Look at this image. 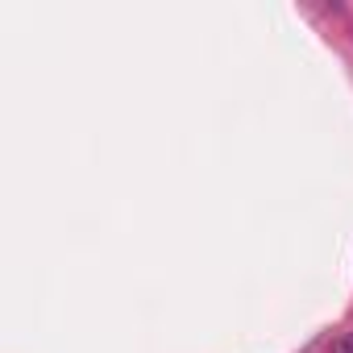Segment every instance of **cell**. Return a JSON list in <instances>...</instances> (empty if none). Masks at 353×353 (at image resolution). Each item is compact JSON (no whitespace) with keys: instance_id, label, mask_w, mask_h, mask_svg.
I'll use <instances>...</instances> for the list:
<instances>
[{"instance_id":"6da1fadb","label":"cell","mask_w":353,"mask_h":353,"mask_svg":"<svg viewBox=\"0 0 353 353\" xmlns=\"http://www.w3.org/2000/svg\"><path fill=\"white\" fill-rule=\"evenodd\" d=\"M332 353H353V332H345V336L332 345Z\"/></svg>"}]
</instances>
